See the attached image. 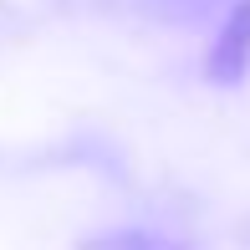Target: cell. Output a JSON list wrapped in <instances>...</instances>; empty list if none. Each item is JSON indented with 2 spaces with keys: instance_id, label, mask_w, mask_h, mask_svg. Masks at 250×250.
Instances as JSON below:
<instances>
[{
  "instance_id": "1",
  "label": "cell",
  "mask_w": 250,
  "mask_h": 250,
  "mask_svg": "<svg viewBox=\"0 0 250 250\" xmlns=\"http://www.w3.org/2000/svg\"><path fill=\"white\" fill-rule=\"evenodd\" d=\"M204 72H209V82H220V87H235L250 72V0H235L230 5L220 36H214V46H209Z\"/></svg>"
},
{
  "instance_id": "2",
  "label": "cell",
  "mask_w": 250,
  "mask_h": 250,
  "mask_svg": "<svg viewBox=\"0 0 250 250\" xmlns=\"http://www.w3.org/2000/svg\"><path fill=\"white\" fill-rule=\"evenodd\" d=\"M214 0H158V10H168V16H179V21H189V16H204Z\"/></svg>"
}]
</instances>
